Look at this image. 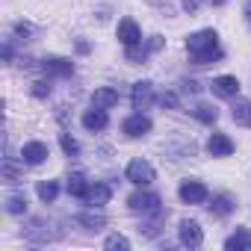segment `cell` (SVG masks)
Masks as SVG:
<instances>
[{
  "label": "cell",
  "instance_id": "obj_1",
  "mask_svg": "<svg viewBox=\"0 0 251 251\" xmlns=\"http://www.w3.org/2000/svg\"><path fill=\"white\" fill-rule=\"evenodd\" d=\"M186 50H189V59L195 65H207V62H219L225 56V50L219 48V36L216 30H198L186 39Z\"/></svg>",
  "mask_w": 251,
  "mask_h": 251
},
{
  "label": "cell",
  "instance_id": "obj_2",
  "mask_svg": "<svg viewBox=\"0 0 251 251\" xmlns=\"http://www.w3.org/2000/svg\"><path fill=\"white\" fill-rule=\"evenodd\" d=\"M124 175H127V180L136 183V186H148V183L157 180V172H154V166L148 160H130V166H127Z\"/></svg>",
  "mask_w": 251,
  "mask_h": 251
},
{
  "label": "cell",
  "instance_id": "obj_3",
  "mask_svg": "<svg viewBox=\"0 0 251 251\" xmlns=\"http://www.w3.org/2000/svg\"><path fill=\"white\" fill-rule=\"evenodd\" d=\"M177 195H180L183 204H204L210 192H207V186L201 180H183L180 189H177Z\"/></svg>",
  "mask_w": 251,
  "mask_h": 251
},
{
  "label": "cell",
  "instance_id": "obj_4",
  "mask_svg": "<svg viewBox=\"0 0 251 251\" xmlns=\"http://www.w3.org/2000/svg\"><path fill=\"white\" fill-rule=\"evenodd\" d=\"M177 236H180V242H183L186 248H198V245L204 242V230H201V225L192 222V219H183V222H180Z\"/></svg>",
  "mask_w": 251,
  "mask_h": 251
},
{
  "label": "cell",
  "instance_id": "obj_5",
  "mask_svg": "<svg viewBox=\"0 0 251 251\" xmlns=\"http://www.w3.org/2000/svg\"><path fill=\"white\" fill-rule=\"evenodd\" d=\"M127 204L136 213H160V195H154V192H133L127 198Z\"/></svg>",
  "mask_w": 251,
  "mask_h": 251
},
{
  "label": "cell",
  "instance_id": "obj_6",
  "mask_svg": "<svg viewBox=\"0 0 251 251\" xmlns=\"http://www.w3.org/2000/svg\"><path fill=\"white\" fill-rule=\"evenodd\" d=\"M121 130L127 133L130 139H139V136L151 133V118H148V115H142V112H136V115H130V118H124Z\"/></svg>",
  "mask_w": 251,
  "mask_h": 251
},
{
  "label": "cell",
  "instance_id": "obj_7",
  "mask_svg": "<svg viewBox=\"0 0 251 251\" xmlns=\"http://www.w3.org/2000/svg\"><path fill=\"white\" fill-rule=\"evenodd\" d=\"M118 42H121L124 48H133V45H139V42H142L139 24H136L133 18H121V21H118Z\"/></svg>",
  "mask_w": 251,
  "mask_h": 251
},
{
  "label": "cell",
  "instance_id": "obj_8",
  "mask_svg": "<svg viewBox=\"0 0 251 251\" xmlns=\"http://www.w3.org/2000/svg\"><path fill=\"white\" fill-rule=\"evenodd\" d=\"M21 160H24L27 166L45 163V160H48V145H45V142H27V145L21 148Z\"/></svg>",
  "mask_w": 251,
  "mask_h": 251
},
{
  "label": "cell",
  "instance_id": "obj_9",
  "mask_svg": "<svg viewBox=\"0 0 251 251\" xmlns=\"http://www.w3.org/2000/svg\"><path fill=\"white\" fill-rule=\"evenodd\" d=\"M213 92H216L219 98H236V95H239V80L230 77V74H222V77L213 80Z\"/></svg>",
  "mask_w": 251,
  "mask_h": 251
},
{
  "label": "cell",
  "instance_id": "obj_10",
  "mask_svg": "<svg viewBox=\"0 0 251 251\" xmlns=\"http://www.w3.org/2000/svg\"><path fill=\"white\" fill-rule=\"evenodd\" d=\"M151 103H154V86H151L148 80H145V83H136V86H133V109L142 112V109H148Z\"/></svg>",
  "mask_w": 251,
  "mask_h": 251
},
{
  "label": "cell",
  "instance_id": "obj_11",
  "mask_svg": "<svg viewBox=\"0 0 251 251\" xmlns=\"http://www.w3.org/2000/svg\"><path fill=\"white\" fill-rule=\"evenodd\" d=\"M42 68H45L48 74H56V77L74 74V62H71V59H62V56H48V59L42 62Z\"/></svg>",
  "mask_w": 251,
  "mask_h": 251
},
{
  "label": "cell",
  "instance_id": "obj_12",
  "mask_svg": "<svg viewBox=\"0 0 251 251\" xmlns=\"http://www.w3.org/2000/svg\"><path fill=\"white\" fill-rule=\"evenodd\" d=\"M118 103V92L112 89V86H100V89H95V95H92V106H98V109H109V106H115Z\"/></svg>",
  "mask_w": 251,
  "mask_h": 251
},
{
  "label": "cell",
  "instance_id": "obj_13",
  "mask_svg": "<svg viewBox=\"0 0 251 251\" xmlns=\"http://www.w3.org/2000/svg\"><path fill=\"white\" fill-rule=\"evenodd\" d=\"M207 148H210L213 157H230V154H233V142H230V136H225V133H213L210 142H207Z\"/></svg>",
  "mask_w": 251,
  "mask_h": 251
},
{
  "label": "cell",
  "instance_id": "obj_14",
  "mask_svg": "<svg viewBox=\"0 0 251 251\" xmlns=\"http://www.w3.org/2000/svg\"><path fill=\"white\" fill-rule=\"evenodd\" d=\"M225 248L227 251H248L251 248V230L248 227H236V233H230L225 239Z\"/></svg>",
  "mask_w": 251,
  "mask_h": 251
},
{
  "label": "cell",
  "instance_id": "obj_15",
  "mask_svg": "<svg viewBox=\"0 0 251 251\" xmlns=\"http://www.w3.org/2000/svg\"><path fill=\"white\" fill-rule=\"evenodd\" d=\"M109 124V118H106V109H98V106H92L86 115H83V127L86 130H103Z\"/></svg>",
  "mask_w": 251,
  "mask_h": 251
},
{
  "label": "cell",
  "instance_id": "obj_16",
  "mask_svg": "<svg viewBox=\"0 0 251 251\" xmlns=\"http://www.w3.org/2000/svg\"><path fill=\"white\" fill-rule=\"evenodd\" d=\"M230 115H233V121H236V124H242V127H251V100L236 98V100H233V106H230Z\"/></svg>",
  "mask_w": 251,
  "mask_h": 251
},
{
  "label": "cell",
  "instance_id": "obj_17",
  "mask_svg": "<svg viewBox=\"0 0 251 251\" xmlns=\"http://www.w3.org/2000/svg\"><path fill=\"white\" fill-rule=\"evenodd\" d=\"M109 198H112V186H109V183H95V186L89 189V195H86V201H89L92 207H103Z\"/></svg>",
  "mask_w": 251,
  "mask_h": 251
},
{
  "label": "cell",
  "instance_id": "obj_18",
  "mask_svg": "<svg viewBox=\"0 0 251 251\" xmlns=\"http://www.w3.org/2000/svg\"><path fill=\"white\" fill-rule=\"evenodd\" d=\"M89 189H92V186H89V180H86L80 172H74V175L68 177V192H71L74 198H86V195H89Z\"/></svg>",
  "mask_w": 251,
  "mask_h": 251
},
{
  "label": "cell",
  "instance_id": "obj_19",
  "mask_svg": "<svg viewBox=\"0 0 251 251\" xmlns=\"http://www.w3.org/2000/svg\"><path fill=\"white\" fill-rule=\"evenodd\" d=\"M74 222L83 225V227H89V230H98V227L106 225V219H103L100 213H80V216H74Z\"/></svg>",
  "mask_w": 251,
  "mask_h": 251
},
{
  "label": "cell",
  "instance_id": "obj_20",
  "mask_svg": "<svg viewBox=\"0 0 251 251\" xmlns=\"http://www.w3.org/2000/svg\"><path fill=\"white\" fill-rule=\"evenodd\" d=\"M36 192H39V198H42L45 204H50V201L59 195V183H56V180H42V183L36 186Z\"/></svg>",
  "mask_w": 251,
  "mask_h": 251
},
{
  "label": "cell",
  "instance_id": "obj_21",
  "mask_svg": "<svg viewBox=\"0 0 251 251\" xmlns=\"http://www.w3.org/2000/svg\"><path fill=\"white\" fill-rule=\"evenodd\" d=\"M230 210H233V198L230 195H216L213 204H210V213L213 216H227Z\"/></svg>",
  "mask_w": 251,
  "mask_h": 251
},
{
  "label": "cell",
  "instance_id": "obj_22",
  "mask_svg": "<svg viewBox=\"0 0 251 251\" xmlns=\"http://www.w3.org/2000/svg\"><path fill=\"white\" fill-rule=\"evenodd\" d=\"M192 115H195L198 121H204V124H213V121L219 118V112H216V106H210V103H198V106L192 109Z\"/></svg>",
  "mask_w": 251,
  "mask_h": 251
},
{
  "label": "cell",
  "instance_id": "obj_23",
  "mask_svg": "<svg viewBox=\"0 0 251 251\" xmlns=\"http://www.w3.org/2000/svg\"><path fill=\"white\" fill-rule=\"evenodd\" d=\"M6 210H9L12 216L27 213V198H24V195H9V198H6Z\"/></svg>",
  "mask_w": 251,
  "mask_h": 251
},
{
  "label": "cell",
  "instance_id": "obj_24",
  "mask_svg": "<svg viewBox=\"0 0 251 251\" xmlns=\"http://www.w3.org/2000/svg\"><path fill=\"white\" fill-rule=\"evenodd\" d=\"M103 248H109V251H115V248L127 251V248H130V239H127V236H121V233H112V236H106Z\"/></svg>",
  "mask_w": 251,
  "mask_h": 251
},
{
  "label": "cell",
  "instance_id": "obj_25",
  "mask_svg": "<svg viewBox=\"0 0 251 251\" xmlns=\"http://www.w3.org/2000/svg\"><path fill=\"white\" fill-rule=\"evenodd\" d=\"M59 145H62V151H65L68 157H77V154H80L77 139H74V136H68V133H62V136H59Z\"/></svg>",
  "mask_w": 251,
  "mask_h": 251
},
{
  "label": "cell",
  "instance_id": "obj_26",
  "mask_svg": "<svg viewBox=\"0 0 251 251\" xmlns=\"http://www.w3.org/2000/svg\"><path fill=\"white\" fill-rule=\"evenodd\" d=\"M160 103H163V106H177V95H175V92H166V95L160 98Z\"/></svg>",
  "mask_w": 251,
  "mask_h": 251
},
{
  "label": "cell",
  "instance_id": "obj_27",
  "mask_svg": "<svg viewBox=\"0 0 251 251\" xmlns=\"http://www.w3.org/2000/svg\"><path fill=\"white\" fill-rule=\"evenodd\" d=\"M160 48H163V36H154V39L148 42V48H145V50H148V53H154V50H160Z\"/></svg>",
  "mask_w": 251,
  "mask_h": 251
},
{
  "label": "cell",
  "instance_id": "obj_28",
  "mask_svg": "<svg viewBox=\"0 0 251 251\" xmlns=\"http://www.w3.org/2000/svg\"><path fill=\"white\" fill-rule=\"evenodd\" d=\"M33 86H36V89H33V95H36V98H45V95L50 92V86H48V83H33Z\"/></svg>",
  "mask_w": 251,
  "mask_h": 251
},
{
  "label": "cell",
  "instance_id": "obj_29",
  "mask_svg": "<svg viewBox=\"0 0 251 251\" xmlns=\"http://www.w3.org/2000/svg\"><path fill=\"white\" fill-rule=\"evenodd\" d=\"M180 3H183V9H186V12H198L201 0H180Z\"/></svg>",
  "mask_w": 251,
  "mask_h": 251
},
{
  "label": "cell",
  "instance_id": "obj_30",
  "mask_svg": "<svg viewBox=\"0 0 251 251\" xmlns=\"http://www.w3.org/2000/svg\"><path fill=\"white\" fill-rule=\"evenodd\" d=\"M15 33H18V36H30V27H27V24H18Z\"/></svg>",
  "mask_w": 251,
  "mask_h": 251
},
{
  "label": "cell",
  "instance_id": "obj_31",
  "mask_svg": "<svg viewBox=\"0 0 251 251\" xmlns=\"http://www.w3.org/2000/svg\"><path fill=\"white\" fill-rule=\"evenodd\" d=\"M245 18H248V24H251V0L245 3Z\"/></svg>",
  "mask_w": 251,
  "mask_h": 251
},
{
  "label": "cell",
  "instance_id": "obj_32",
  "mask_svg": "<svg viewBox=\"0 0 251 251\" xmlns=\"http://www.w3.org/2000/svg\"><path fill=\"white\" fill-rule=\"evenodd\" d=\"M213 3H216V6H222V3H225V0H213Z\"/></svg>",
  "mask_w": 251,
  "mask_h": 251
}]
</instances>
